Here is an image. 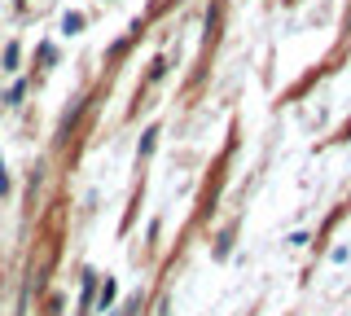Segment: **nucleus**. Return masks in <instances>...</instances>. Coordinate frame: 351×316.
<instances>
[{
	"label": "nucleus",
	"mask_w": 351,
	"mask_h": 316,
	"mask_svg": "<svg viewBox=\"0 0 351 316\" xmlns=\"http://www.w3.org/2000/svg\"><path fill=\"white\" fill-rule=\"evenodd\" d=\"M80 27H84V18H80V14H66V23H62V31H66V36H75Z\"/></svg>",
	"instance_id": "nucleus-1"
},
{
	"label": "nucleus",
	"mask_w": 351,
	"mask_h": 316,
	"mask_svg": "<svg viewBox=\"0 0 351 316\" xmlns=\"http://www.w3.org/2000/svg\"><path fill=\"white\" fill-rule=\"evenodd\" d=\"M110 303H114V281H106V290H101V299H97V308H110Z\"/></svg>",
	"instance_id": "nucleus-2"
},
{
	"label": "nucleus",
	"mask_w": 351,
	"mask_h": 316,
	"mask_svg": "<svg viewBox=\"0 0 351 316\" xmlns=\"http://www.w3.org/2000/svg\"><path fill=\"white\" fill-rule=\"evenodd\" d=\"M0 193H9V176H5V167H0Z\"/></svg>",
	"instance_id": "nucleus-3"
}]
</instances>
